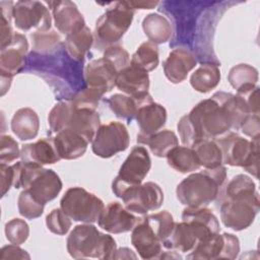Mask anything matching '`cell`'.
Here are the masks:
<instances>
[{
    "mask_svg": "<svg viewBox=\"0 0 260 260\" xmlns=\"http://www.w3.org/2000/svg\"><path fill=\"white\" fill-rule=\"evenodd\" d=\"M20 158L24 162L40 166L53 165L61 159L53 138H41L36 142L23 144L20 149Z\"/></svg>",
    "mask_w": 260,
    "mask_h": 260,
    "instance_id": "obj_22",
    "label": "cell"
},
{
    "mask_svg": "<svg viewBox=\"0 0 260 260\" xmlns=\"http://www.w3.org/2000/svg\"><path fill=\"white\" fill-rule=\"evenodd\" d=\"M230 84L237 92L244 91L256 86L258 81V70L249 64H238L234 66L228 75Z\"/></svg>",
    "mask_w": 260,
    "mask_h": 260,
    "instance_id": "obj_34",
    "label": "cell"
},
{
    "mask_svg": "<svg viewBox=\"0 0 260 260\" xmlns=\"http://www.w3.org/2000/svg\"><path fill=\"white\" fill-rule=\"evenodd\" d=\"M139 219V217L129 211L121 203L114 201L105 206L98 223L104 231L117 235L132 231Z\"/></svg>",
    "mask_w": 260,
    "mask_h": 260,
    "instance_id": "obj_14",
    "label": "cell"
},
{
    "mask_svg": "<svg viewBox=\"0 0 260 260\" xmlns=\"http://www.w3.org/2000/svg\"><path fill=\"white\" fill-rule=\"evenodd\" d=\"M17 207L21 216L27 219H35L43 214L45 204L36 200L27 190H22L17 199Z\"/></svg>",
    "mask_w": 260,
    "mask_h": 260,
    "instance_id": "obj_39",
    "label": "cell"
},
{
    "mask_svg": "<svg viewBox=\"0 0 260 260\" xmlns=\"http://www.w3.org/2000/svg\"><path fill=\"white\" fill-rule=\"evenodd\" d=\"M125 2L133 10H135V9H152L158 4L157 1H125Z\"/></svg>",
    "mask_w": 260,
    "mask_h": 260,
    "instance_id": "obj_53",
    "label": "cell"
},
{
    "mask_svg": "<svg viewBox=\"0 0 260 260\" xmlns=\"http://www.w3.org/2000/svg\"><path fill=\"white\" fill-rule=\"evenodd\" d=\"M0 176H1V196L3 197L13 186L14 173L12 166L8 164H0Z\"/></svg>",
    "mask_w": 260,
    "mask_h": 260,
    "instance_id": "obj_51",
    "label": "cell"
},
{
    "mask_svg": "<svg viewBox=\"0 0 260 260\" xmlns=\"http://www.w3.org/2000/svg\"><path fill=\"white\" fill-rule=\"evenodd\" d=\"M150 168L151 159L147 149L143 146H134L112 183L114 194L121 198L128 188L141 184Z\"/></svg>",
    "mask_w": 260,
    "mask_h": 260,
    "instance_id": "obj_8",
    "label": "cell"
},
{
    "mask_svg": "<svg viewBox=\"0 0 260 260\" xmlns=\"http://www.w3.org/2000/svg\"><path fill=\"white\" fill-rule=\"evenodd\" d=\"M28 51L26 38L14 32L11 43L0 50V75L13 77L21 71L25 64V55Z\"/></svg>",
    "mask_w": 260,
    "mask_h": 260,
    "instance_id": "obj_16",
    "label": "cell"
},
{
    "mask_svg": "<svg viewBox=\"0 0 260 260\" xmlns=\"http://www.w3.org/2000/svg\"><path fill=\"white\" fill-rule=\"evenodd\" d=\"M0 259L4 260V259H30L29 254L21 249L20 247H18V245H7L2 247L1 251H0Z\"/></svg>",
    "mask_w": 260,
    "mask_h": 260,
    "instance_id": "obj_50",
    "label": "cell"
},
{
    "mask_svg": "<svg viewBox=\"0 0 260 260\" xmlns=\"http://www.w3.org/2000/svg\"><path fill=\"white\" fill-rule=\"evenodd\" d=\"M145 218L162 244V241H165L170 236L174 229L175 221L173 215L169 211L162 210L153 214L146 215Z\"/></svg>",
    "mask_w": 260,
    "mask_h": 260,
    "instance_id": "obj_37",
    "label": "cell"
},
{
    "mask_svg": "<svg viewBox=\"0 0 260 260\" xmlns=\"http://www.w3.org/2000/svg\"><path fill=\"white\" fill-rule=\"evenodd\" d=\"M225 179L226 169L222 165L195 172L179 183L176 189L177 198L183 205L204 207L216 199Z\"/></svg>",
    "mask_w": 260,
    "mask_h": 260,
    "instance_id": "obj_2",
    "label": "cell"
},
{
    "mask_svg": "<svg viewBox=\"0 0 260 260\" xmlns=\"http://www.w3.org/2000/svg\"><path fill=\"white\" fill-rule=\"evenodd\" d=\"M55 147L61 159H76L81 157L88 146V141L71 129H63L53 137Z\"/></svg>",
    "mask_w": 260,
    "mask_h": 260,
    "instance_id": "obj_24",
    "label": "cell"
},
{
    "mask_svg": "<svg viewBox=\"0 0 260 260\" xmlns=\"http://www.w3.org/2000/svg\"><path fill=\"white\" fill-rule=\"evenodd\" d=\"M66 247L69 255L74 259H113L117 250L114 238L101 233L92 223L74 226L67 238Z\"/></svg>",
    "mask_w": 260,
    "mask_h": 260,
    "instance_id": "obj_4",
    "label": "cell"
},
{
    "mask_svg": "<svg viewBox=\"0 0 260 260\" xmlns=\"http://www.w3.org/2000/svg\"><path fill=\"white\" fill-rule=\"evenodd\" d=\"M179 136L181 139V142L183 143L184 146L187 147H192L195 143L200 141L201 139L197 135L194 127L192 126L189 118L187 115L183 116L177 125Z\"/></svg>",
    "mask_w": 260,
    "mask_h": 260,
    "instance_id": "obj_46",
    "label": "cell"
},
{
    "mask_svg": "<svg viewBox=\"0 0 260 260\" xmlns=\"http://www.w3.org/2000/svg\"><path fill=\"white\" fill-rule=\"evenodd\" d=\"M214 233L210 226L197 219H182L181 222H175L172 233L162 241V247L168 250L190 253L201 239Z\"/></svg>",
    "mask_w": 260,
    "mask_h": 260,
    "instance_id": "obj_9",
    "label": "cell"
},
{
    "mask_svg": "<svg viewBox=\"0 0 260 260\" xmlns=\"http://www.w3.org/2000/svg\"><path fill=\"white\" fill-rule=\"evenodd\" d=\"M73 104L72 101H63L56 104L49 113L48 123L50 129L57 133L63 129H65L68 118L72 111Z\"/></svg>",
    "mask_w": 260,
    "mask_h": 260,
    "instance_id": "obj_38",
    "label": "cell"
},
{
    "mask_svg": "<svg viewBox=\"0 0 260 260\" xmlns=\"http://www.w3.org/2000/svg\"><path fill=\"white\" fill-rule=\"evenodd\" d=\"M121 199L129 211L134 214L144 215L162 205L164 192L156 183L146 182L128 188Z\"/></svg>",
    "mask_w": 260,
    "mask_h": 260,
    "instance_id": "obj_13",
    "label": "cell"
},
{
    "mask_svg": "<svg viewBox=\"0 0 260 260\" xmlns=\"http://www.w3.org/2000/svg\"><path fill=\"white\" fill-rule=\"evenodd\" d=\"M158 48L151 42L142 43L130 60V65L147 73L154 70L158 66Z\"/></svg>",
    "mask_w": 260,
    "mask_h": 260,
    "instance_id": "obj_35",
    "label": "cell"
},
{
    "mask_svg": "<svg viewBox=\"0 0 260 260\" xmlns=\"http://www.w3.org/2000/svg\"><path fill=\"white\" fill-rule=\"evenodd\" d=\"M60 208L74 221L93 223L99 220L105 204L102 199L84 188L72 187L61 198Z\"/></svg>",
    "mask_w": 260,
    "mask_h": 260,
    "instance_id": "obj_7",
    "label": "cell"
},
{
    "mask_svg": "<svg viewBox=\"0 0 260 260\" xmlns=\"http://www.w3.org/2000/svg\"><path fill=\"white\" fill-rule=\"evenodd\" d=\"M152 102L149 93L141 96H130L127 94L115 93L107 100L111 111L121 119H132L135 117L137 110L144 104Z\"/></svg>",
    "mask_w": 260,
    "mask_h": 260,
    "instance_id": "obj_26",
    "label": "cell"
},
{
    "mask_svg": "<svg viewBox=\"0 0 260 260\" xmlns=\"http://www.w3.org/2000/svg\"><path fill=\"white\" fill-rule=\"evenodd\" d=\"M117 69L106 58L92 60L84 69V79L86 85L99 89L104 93L111 91L116 86Z\"/></svg>",
    "mask_w": 260,
    "mask_h": 260,
    "instance_id": "obj_18",
    "label": "cell"
},
{
    "mask_svg": "<svg viewBox=\"0 0 260 260\" xmlns=\"http://www.w3.org/2000/svg\"><path fill=\"white\" fill-rule=\"evenodd\" d=\"M223 249L220 259H236L240 253V241L238 237L233 234L223 233Z\"/></svg>",
    "mask_w": 260,
    "mask_h": 260,
    "instance_id": "obj_48",
    "label": "cell"
},
{
    "mask_svg": "<svg viewBox=\"0 0 260 260\" xmlns=\"http://www.w3.org/2000/svg\"><path fill=\"white\" fill-rule=\"evenodd\" d=\"M130 137L127 128L121 122L112 121L101 125L91 141L92 152L102 158H110L128 148Z\"/></svg>",
    "mask_w": 260,
    "mask_h": 260,
    "instance_id": "obj_10",
    "label": "cell"
},
{
    "mask_svg": "<svg viewBox=\"0 0 260 260\" xmlns=\"http://www.w3.org/2000/svg\"><path fill=\"white\" fill-rule=\"evenodd\" d=\"M103 57L109 60L118 72L130 65V56L128 52L122 46L117 44L105 49Z\"/></svg>",
    "mask_w": 260,
    "mask_h": 260,
    "instance_id": "obj_44",
    "label": "cell"
},
{
    "mask_svg": "<svg viewBox=\"0 0 260 260\" xmlns=\"http://www.w3.org/2000/svg\"><path fill=\"white\" fill-rule=\"evenodd\" d=\"M32 48L39 53H52L58 48L61 39L54 30L37 31L31 35Z\"/></svg>",
    "mask_w": 260,
    "mask_h": 260,
    "instance_id": "obj_40",
    "label": "cell"
},
{
    "mask_svg": "<svg viewBox=\"0 0 260 260\" xmlns=\"http://www.w3.org/2000/svg\"><path fill=\"white\" fill-rule=\"evenodd\" d=\"M197 60L195 56L185 48H176L172 50L162 63L165 76L172 83H181L188 73L195 68Z\"/></svg>",
    "mask_w": 260,
    "mask_h": 260,
    "instance_id": "obj_19",
    "label": "cell"
},
{
    "mask_svg": "<svg viewBox=\"0 0 260 260\" xmlns=\"http://www.w3.org/2000/svg\"><path fill=\"white\" fill-rule=\"evenodd\" d=\"M215 141L221 150L222 165L241 167L258 178L259 139L248 140L237 132L230 131Z\"/></svg>",
    "mask_w": 260,
    "mask_h": 260,
    "instance_id": "obj_6",
    "label": "cell"
},
{
    "mask_svg": "<svg viewBox=\"0 0 260 260\" xmlns=\"http://www.w3.org/2000/svg\"><path fill=\"white\" fill-rule=\"evenodd\" d=\"M10 126L17 138L26 141L37 137L40 129V119L32 109L21 108L14 113Z\"/></svg>",
    "mask_w": 260,
    "mask_h": 260,
    "instance_id": "obj_25",
    "label": "cell"
},
{
    "mask_svg": "<svg viewBox=\"0 0 260 260\" xmlns=\"http://www.w3.org/2000/svg\"><path fill=\"white\" fill-rule=\"evenodd\" d=\"M240 102L242 103L245 111L248 114H260V104H259V87L256 85L253 88L237 92L236 94Z\"/></svg>",
    "mask_w": 260,
    "mask_h": 260,
    "instance_id": "obj_47",
    "label": "cell"
},
{
    "mask_svg": "<svg viewBox=\"0 0 260 260\" xmlns=\"http://www.w3.org/2000/svg\"><path fill=\"white\" fill-rule=\"evenodd\" d=\"M139 127L137 139L150 136L162 129L167 122V110L153 101L142 105L134 117Z\"/></svg>",
    "mask_w": 260,
    "mask_h": 260,
    "instance_id": "obj_20",
    "label": "cell"
},
{
    "mask_svg": "<svg viewBox=\"0 0 260 260\" xmlns=\"http://www.w3.org/2000/svg\"><path fill=\"white\" fill-rule=\"evenodd\" d=\"M149 84L148 73L132 65H128L117 73L116 86L127 95H144L148 93Z\"/></svg>",
    "mask_w": 260,
    "mask_h": 260,
    "instance_id": "obj_21",
    "label": "cell"
},
{
    "mask_svg": "<svg viewBox=\"0 0 260 260\" xmlns=\"http://www.w3.org/2000/svg\"><path fill=\"white\" fill-rule=\"evenodd\" d=\"M137 142L148 145L152 154L157 157H166L174 147L179 145V139L175 132L168 129L159 130L150 136L137 139Z\"/></svg>",
    "mask_w": 260,
    "mask_h": 260,
    "instance_id": "obj_31",
    "label": "cell"
},
{
    "mask_svg": "<svg viewBox=\"0 0 260 260\" xmlns=\"http://www.w3.org/2000/svg\"><path fill=\"white\" fill-rule=\"evenodd\" d=\"M223 235L214 233L201 239L195 248L187 255V259L214 260L220 259L223 249Z\"/></svg>",
    "mask_w": 260,
    "mask_h": 260,
    "instance_id": "obj_29",
    "label": "cell"
},
{
    "mask_svg": "<svg viewBox=\"0 0 260 260\" xmlns=\"http://www.w3.org/2000/svg\"><path fill=\"white\" fill-rule=\"evenodd\" d=\"M247 115L238 96L224 91H216L211 98L199 102L187 114L201 140H215L232 130L240 129Z\"/></svg>",
    "mask_w": 260,
    "mask_h": 260,
    "instance_id": "obj_1",
    "label": "cell"
},
{
    "mask_svg": "<svg viewBox=\"0 0 260 260\" xmlns=\"http://www.w3.org/2000/svg\"><path fill=\"white\" fill-rule=\"evenodd\" d=\"M241 131L251 139H259L260 137V118L259 115L249 114L243 120L240 126Z\"/></svg>",
    "mask_w": 260,
    "mask_h": 260,
    "instance_id": "obj_49",
    "label": "cell"
},
{
    "mask_svg": "<svg viewBox=\"0 0 260 260\" xmlns=\"http://www.w3.org/2000/svg\"><path fill=\"white\" fill-rule=\"evenodd\" d=\"M220 81V70L216 64L203 63L191 75L190 84L198 92L206 93Z\"/></svg>",
    "mask_w": 260,
    "mask_h": 260,
    "instance_id": "obj_28",
    "label": "cell"
},
{
    "mask_svg": "<svg viewBox=\"0 0 260 260\" xmlns=\"http://www.w3.org/2000/svg\"><path fill=\"white\" fill-rule=\"evenodd\" d=\"M49 9L56 28L66 37L80 30L85 26L83 15L72 1H49Z\"/></svg>",
    "mask_w": 260,
    "mask_h": 260,
    "instance_id": "obj_15",
    "label": "cell"
},
{
    "mask_svg": "<svg viewBox=\"0 0 260 260\" xmlns=\"http://www.w3.org/2000/svg\"><path fill=\"white\" fill-rule=\"evenodd\" d=\"M105 93L99 89L86 86L77 91L71 100L77 109H89L96 111L99 103Z\"/></svg>",
    "mask_w": 260,
    "mask_h": 260,
    "instance_id": "obj_41",
    "label": "cell"
},
{
    "mask_svg": "<svg viewBox=\"0 0 260 260\" xmlns=\"http://www.w3.org/2000/svg\"><path fill=\"white\" fill-rule=\"evenodd\" d=\"M131 244L142 259H158L162 250L161 241L156 237L145 216L132 229Z\"/></svg>",
    "mask_w": 260,
    "mask_h": 260,
    "instance_id": "obj_17",
    "label": "cell"
},
{
    "mask_svg": "<svg viewBox=\"0 0 260 260\" xmlns=\"http://www.w3.org/2000/svg\"><path fill=\"white\" fill-rule=\"evenodd\" d=\"M134 16V10L125 1L112 3L95 22L93 40L98 49H107L116 45L130 27Z\"/></svg>",
    "mask_w": 260,
    "mask_h": 260,
    "instance_id": "obj_5",
    "label": "cell"
},
{
    "mask_svg": "<svg viewBox=\"0 0 260 260\" xmlns=\"http://www.w3.org/2000/svg\"><path fill=\"white\" fill-rule=\"evenodd\" d=\"M5 236L11 244L21 245L29 236V226L24 219L12 218L5 224Z\"/></svg>",
    "mask_w": 260,
    "mask_h": 260,
    "instance_id": "obj_42",
    "label": "cell"
},
{
    "mask_svg": "<svg viewBox=\"0 0 260 260\" xmlns=\"http://www.w3.org/2000/svg\"><path fill=\"white\" fill-rule=\"evenodd\" d=\"M0 76H1V95H4L5 92H6V91L9 89V87H10L12 77L4 76V75H0Z\"/></svg>",
    "mask_w": 260,
    "mask_h": 260,
    "instance_id": "obj_55",
    "label": "cell"
},
{
    "mask_svg": "<svg viewBox=\"0 0 260 260\" xmlns=\"http://www.w3.org/2000/svg\"><path fill=\"white\" fill-rule=\"evenodd\" d=\"M20 157V149L16 140L9 135L0 137V162L9 164Z\"/></svg>",
    "mask_w": 260,
    "mask_h": 260,
    "instance_id": "obj_45",
    "label": "cell"
},
{
    "mask_svg": "<svg viewBox=\"0 0 260 260\" xmlns=\"http://www.w3.org/2000/svg\"><path fill=\"white\" fill-rule=\"evenodd\" d=\"M100 126L101 119L96 111L89 109H77L73 105L65 129H71L77 132L85 138L88 143H91Z\"/></svg>",
    "mask_w": 260,
    "mask_h": 260,
    "instance_id": "obj_23",
    "label": "cell"
},
{
    "mask_svg": "<svg viewBox=\"0 0 260 260\" xmlns=\"http://www.w3.org/2000/svg\"><path fill=\"white\" fill-rule=\"evenodd\" d=\"M192 148L200 166L204 169H214L222 165L221 150L215 140L202 139L195 143Z\"/></svg>",
    "mask_w": 260,
    "mask_h": 260,
    "instance_id": "obj_33",
    "label": "cell"
},
{
    "mask_svg": "<svg viewBox=\"0 0 260 260\" xmlns=\"http://www.w3.org/2000/svg\"><path fill=\"white\" fill-rule=\"evenodd\" d=\"M46 224L53 234L63 236L69 232L72 222L61 208H55L46 216Z\"/></svg>",
    "mask_w": 260,
    "mask_h": 260,
    "instance_id": "obj_43",
    "label": "cell"
},
{
    "mask_svg": "<svg viewBox=\"0 0 260 260\" xmlns=\"http://www.w3.org/2000/svg\"><path fill=\"white\" fill-rule=\"evenodd\" d=\"M12 19L21 31H47L51 28L52 17L49 8L40 1H17L13 5Z\"/></svg>",
    "mask_w": 260,
    "mask_h": 260,
    "instance_id": "obj_12",
    "label": "cell"
},
{
    "mask_svg": "<svg viewBox=\"0 0 260 260\" xmlns=\"http://www.w3.org/2000/svg\"><path fill=\"white\" fill-rule=\"evenodd\" d=\"M142 28L149 42L154 45L167 43L172 36V25L169 19L159 13H149L142 21Z\"/></svg>",
    "mask_w": 260,
    "mask_h": 260,
    "instance_id": "obj_27",
    "label": "cell"
},
{
    "mask_svg": "<svg viewBox=\"0 0 260 260\" xmlns=\"http://www.w3.org/2000/svg\"><path fill=\"white\" fill-rule=\"evenodd\" d=\"M168 165L183 174L197 171L201 166L192 147L176 146L167 154Z\"/></svg>",
    "mask_w": 260,
    "mask_h": 260,
    "instance_id": "obj_30",
    "label": "cell"
},
{
    "mask_svg": "<svg viewBox=\"0 0 260 260\" xmlns=\"http://www.w3.org/2000/svg\"><path fill=\"white\" fill-rule=\"evenodd\" d=\"M254 181L247 175H237L233 177L225 186L224 198H253L258 197Z\"/></svg>",
    "mask_w": 260,
    "mask_h": 260,
    "instance_id": "obj_36",
    "label": "cell"
},
{
    "mask_svg": "<svg viewBox=\"0 0 260 260\" xmlns=\"http://www.w3.org/2000/svg\"><path fill=\"white\" fill-rule=\"evenodd\" d=\"M260 209V200L253 198L225 199L220 204V218L222 223L234 231H243L249 228Z\"/></svg>",
    "mask_w": 260,
    "mask_h": 260,
    "instance_id": "obj_11",
    "label": "cell"
},
{
    "mask_svg": "<svg viewBox=\"0 0 260 260\" xmlns=\"http://www.w3.org/2000/svg\"><path fill=\"white\" fill-rule=\"evenodd\" d=\"M14 173L13 187L27 190L32 197L46 204L57 197L62 190L60 177L51 169L22 160L12 165Z\"/></svg>",
    "mask_w": 260,
    "mask_h": 260,
    "instance_id": "obj_3",
    "label": "cell"
},
{
    "mask_svg": "<svg viewBox=\"0 0 260 260\" xmlns=\"http://www.w3.org/2000/svg\"><path fill=\"white\" fill-rule=\"evenodd\" d=\"M10 21L11 20H9L6 17L1 15V45H0V50L7 47L12 41L14 32H13L12 27L10 25Z\"/></svg>",
    "mask_w": 260,
    "mask_h": 260,
    "instance_id": "obj_52",
    "label": "cell"
},
{
    "mask_svg": "<svg viewBox=\"0 0 260 260\" xmlns=\"http://www.w3.org/2000/svg\"><path fill=\"white\" fill-rule=\"evenodd\" d=\"M137 256L134 254V252L129 248H120L117 249L115 252V255L113 259H136Z\"/></svg>",
    "mask_w": 260,
    "mask_h": 260,
    "instance_id": "obj_54",
    "label": "cell"
},
{
    "mask_svg": "<svg viewBox=\"0 0 260 260\" xmlns=\"http://www.w3.org/2000/svg\"><path fill=\"white\" fill-rule=\"evenodd\" d=\"M93 43V34L85 25L80 30L66 37L65 49L73 60L82 61Z\"/></svg>",
    "mask_w": 260,
    "mask_h": 260,
    "instance_id": "obj_32",
    "label": "cell"
}]
</instances>
